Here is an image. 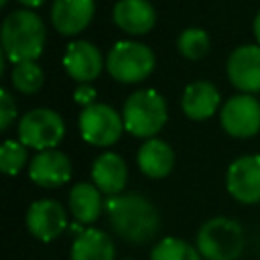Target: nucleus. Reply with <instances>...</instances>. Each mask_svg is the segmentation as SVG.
<instances>
[{
	"instance_id": "nucleus-21",
	"label": "nucleus",
	"mask_w": 260,
	"mask_h": 260,
	"mask_svg": "<svg viewBox=\"0 0 260 260\" xmlns=\"http://www.w3.org/2000/svg\"><path fill=\"white\" fill-rule=\"evenodd\" d=\"M10 81L14 89L20 93H37L43 87L45 75H43V69L35 61H22V63L12 65Z\"/></svg>"
},
{
	"instance_id": "nucleus-9",
	"label": "nucleus",
	"mask_w": 260,
	"mask_h": 260,
	"mask_svg": "<svg viewBox=\"0 0 260 260\" xmlns=\"http://www.w3.org/2000/svg\"><path fill=\"white\" fill-rule=\"evenodd\" d=\"M228 191L240 203H258L260 201V156L244 154L236 158L225 175Z\"/></svg>"
},
{
	"instance_id": "nucleus-27",
	"label": "nucleus",
	"mask_w": 260,
	"mask_h": 260,
	"mask_svg": "<svg viewBox=\"0 0 260 260\" xmlns=\"http://www.w3.org/2000/svg\"><path fill=\"white\" fill-rule=\"evenodd\" d=\"M22 6H26V8H39V6H43L45 4V0H18Z\"/></svg>"
},
{
	"instance_id": "nucleus-23",
	"label": "nucleus",
	"mask_w": 260,
	"mask_h": 260,
	"mask_svg": "<svg viewBox=\"0 0 260 260\" xmlns=\"http://www.w3.org/2000/svg\"><path fill=\"white\" fill-rule=\"evenodd\" d=\"M209 35L203 28H185L177 39V49L185 59L197 61L207 55L209 51Z\"/></svg>"
},
{
	"instance_id": "nucleus-4",
	"label": "nucleus",
	"mask_w": 260,
	"mask_h": 260,
	"mask_svg": "<svg viewBox=\"0 0 260 260\" xmlns=\"http://www.w3.org/2000/svg\"><path fill=\"white\" fill-rule=\"evenodd\" d=\"M244 244L242 225L230 217H211L197 232V250L205 260H238Z\"/></svg>"
},
{
	"instance_id": "nucleus-25",
	"label": "nucleus",
	"mask_w": 260,
	"mask_h": 260,
	"mask_svg": "<svg viewBox=\"0 0 260 260\" xmlns=\"http://www.w3.org/2000/svg\"><path fill=\"white\" fill-rule=\"evenodd\" d=\"M14 118H16V102L8 89H2L0 91V128L8 130Z\"/></svg>"
},
{
	"instance_id": "nucleus-29",
	"label": "nucleus",
	"mask_w": 260,
	"mask_h": 260,
	"mask_svg": "<svg viewBox=\"0 0 260 260\" xmlns=\"http://www.w3.org/2000/svg\"><path fill=\"white\" fill-rule=\"evenodd\" d=\"M0 2H2V4H6V2H8V0H0Z\"/></svg>"
},
{
	"instance_id": "nucleus-24",
	"label": "nucleus",
	"mask_w": 260,
	"mask_h": 260,
	"mask_svg": "<svg viewBox=\"0 0 260 260\" xmlns=\"http://www.w3.org/2000/svg\"><path fill=\"white\" fill-rule=\"evenodd\" d=\"M28 158V150L20 140H4L0 146V169L6 175H16Z\"/></svg>"
},
{
	"instance_id": "nucleus-13",
	"label": "nucleus",
	"mask_w": 260,
	"mask_h": 260,
	"mask_svg": "<svg viewBox=\"0 0 260 260\" xmlns=\"http://www.w3.org/2000/svg\"><path fill=\"white\" fill-rule=\"evenodd\" d=\"M63 67L75 81L89 83L102 73V53L89 41H71L63 55Z\"/></svg>"
},
{
	"instance_id": "nucleus-5",
	"label": "nucleus",
	"mask_w": 260,
	"mask_h": 260,
	"mask_svg": "<svg viewBox=\"0 0 260 260\" xmlns=\"http://www.w3.org/2000/svg\"><path fill=\"white\" fill-rule=\"evenodd\" d=\"M108 73L120 83H138L154 69V53L138 41L116 43L106 57Z\"/></svg>"
},
{
	"instance_id": "nucleus-8",
	"label": "nucleus",
	"mask_w": 260,
	"mask_h": 260,
	"mask_svg": "<svg viewBox=\"0 0 260 260\" xmlns=\"http://www.w3.org/2000/svg\"><path fill=\"white\" fill-rule=\"evenodd\" d=\"M223 130L236 138H250L260 130V102L250 93L230 98L219 112Z\"/></svg>"
},
{
	"instance_id": "nucleus-28",
	"label": "nucleus",
	"mask_w": 260,
	"mask_h": 260,
	"mask_svg": "<svg viewBox=\"0 0 260 260\" xmlns=\"http://www.w3.org/2000/svg\"><path fill=\"white\" fill-rule=\"evenodd\" d=\"M254 37H256V41L260 45V10H258V14L254 18Z\"/></svg>"
},
{
	"instance_id": "nucleus-1",
	"label": "nucleus",
	"mask_w": 260,
	"mask_h": 260,
	"mask_svg": "<svg viewBox=\"0 0 260 260\" xmlns=\"http://www.w3.org/2000/svg\"><path fill=\"white\" fill-rule=\"evenodd\" d=\"M108 219L114 232L134 244H142L154 238L160 225L156 207L140 193L112 195L106 201Z\"/></svg>"
},
{
	"instance_id": "nucleus-2",
	"label": "nucleus",
	"mask_w": 260,
	"mask_h": 260,
	"mask_svg": "<svg viewBox=\"0 0 260 260\" xmlns=\"http://www.w3.org/2000/svg\"><path fill=\"white\" fill-rule=\"evenodd\" d=\"M45 22L30 8L12 10L2 22V51L12 63L37 61L45 49Z\"/></svg>"
},
{
	"instance_id": "nucleus-12",
	"label": "nucleus",
	"mask_w": 260,
	"mask_h": 260,
	"mask_svg": "<svg viewBox=\"0 0 260 260\" xmlns=\"http://www.w3.org/2000/svg\"><path fill=\"white\" fill-rule=\"evenodd\" d=\"M28 177L45 189L61 187L71 179V160L61 150H41L28 165Z\"/></svg>"
},
{
	"instance_id": "nucleus-3",
	"label": "nucleus",
	"mask_w": 260,
	"mask_h": 260,
	"mask_svg": "<svg viewBox=\"0 0 260 260\" xmlns=\"http://www.w3.org/2000/svg\"><path fill=\"white\" fill-rule=\"evenodd\" d=\"M124 128L138 138H152L167 122V104L156 89H138L128 95L122 110Z\"/></svg>"
},
{
	"instance_id": "nucleus-14",
	"label": "nucleus",
	"mask_w": 260,
	"mask_h": 260,
	"mask_svg": "<svg viewBox=\"0 0 260 260\" xmlns=\"http://www.w3.org/2000/svg\"><path fill=\"white\" fill-rule=\"evenodd\" d=\"M95 12V0H53L51 24L65 37L79 35L87 28Z\"/></svg>"
},
{
	"instance_id": "nucleus-11",
	"label": "nucleus",
	"mask_w": 260,
	"mask_h": 260,
	"mask_svg": "<svg viewBox=\"0 0 260 260\" xmlns=\"http://www.w3.org/2000/svg\"><path fill=\"white\" fill-rule=\"evenodd\" d=\"M228 77L244 93L260 91V45H242L228 57Z\"/></svg>"
},
{
	"instance_id": "nucleus-19",
	"label": "nucleus",
	"mask_w": 260,
	"mask_h": 260,
	"mask_svg": "<svg viewBox=\"0 0 260 260\" xmlns=\"http://www.w3.org/2000/svg\"><path fill=\"white\" fill-rule=\"evenodd\" d=\"M116 248L112 238L95 228L83 230L73 246H71V260H114Z\"/></svg>"
},
{
	"instance_id": "nucleus-17",
	"label": "nucleus",
	"mask_w": 260,
	"mask_h": 260,
	"mask_svg": "<svg viewBox=\"0 0 260 260\" xmlns=\"http://www.w3.org/2000/svg\"><path fill=\"white\" fill-rule=\"evenodd\" d=\"M219 106V91L209 81H193L185 87L181 98V108L191 120H207L215 114Z\"/></svg>"
},
{
	"instance_id": "nucleus-10",
	"label": "nucleus",
	"mask_w": 260,
	"mask_h": 260,
	"mask_svg": "<svg viewBox=\"0 0 260 260\" xmlns=\"http://www.w3.org/2000/svg\"><path fill=\"white\" fill-rule=\"evenodd\" d=\"M26 228L41 242H51L59 238L67 228L63 205L55 199L32 201L26 211Z\"/></svg>"
},
{
	"instance_id": "nucleus-22",
	"label": "nucleus",
	"mask_w": 260,
	"mask_h": 260,
	"mask_svg": "<svg viewBox=\"0 0 260 260\" xmlns=\"http://www.w3.org/2000/svg\"><path fill=\"white\" fill-rule=\"evenodd\" d=\"M150 260H201V254L185 240L165 238L152 248Z\"/></svg>"
},
{
	"instance_id": "nucleus-6",
	"label": "nucleus",
	"mask_w": 260,
	"mask_h": 260,
	"mask_svg": "<svg viewBox=\"0 0 260 260\" xmlns=\"http://www.w3.org/2000/svg\"><path fill=\"white\" fill-rule=\"evenodd\" d=\"M65 136L63 118L49 108H37L26 112L18 122V140L26 148L49 150L55 148Z\"/></svg>"
},
{
	"instance_id": "nucleus-16",
	"label": "nucleus",
	"mask_w": 260,
	"mask_h": 260,
	"mask_svg": "<svg viewBox=\"0 0 260 260\" xmlns=\"http://www.w3.org/2000/svg\"><path fill=\"white\" fill-rule=\"evenodd\" d=\"M93 185L106 195H120L128 181V167L116 152H104L93 160L91 167Z\"/></svg>"
},
{
	"instance_id": "nucleus-18",
	"label": "nucleus",
	"mask_w": 260,
	"mask_h": 260,
	"mask_svg": "<svg viewBox=\"0 0 260 260\" xmlns=\"http://www.w3.org/2000/svg\"><path fill=\"white\" fill-rule=\"evenodd\" d=\"M138 167L150 179H162L173 171L175 152L160 138H146V142L138 148Z\"/></svg>"
},
{
	"instance_id": "nucleus-15",
	"label": "nucleus",
	"mask_w": 260,
	"mask_h": 260,
	"mask_svg": "<svg viewBox=\"0 0 260 260\" xmlns=\"http://www.w3.org/2000/svg\"><path fill=\"white\" fill-rule=\"evenodd\" d=\"M112 18L128 35H146L156 22V12L148 0H118Z\"/></svg>"
},
{
	"instance_id": "nucleus-20",
	"label": "nucleus",
	"mask_w": 260,
	"mask_h": 260,
	"mask_svg": "<svg viewBox=\"0 0 260 260\" xmlns=\"http://www.w3.org/2000/svg\"><path fill=\"white\" fill-rule=\"evenodd\" d=\"M100 189L91 183H77L69 191V209L79 223H93L102 213Z\"/></svg>"
},
{
	"instance_id": "nucleus-7",
	"label": "nucleus",
	"mask_w": 260,
	"mask_h": 260,
	"mask_svg": "<svg viewBox=\"0 0 260 260\" xmlns=\"http://www.w3.org/2000/svg\"><path fill=\"white\" fill-rule=\"evenodd\" d=\"M124 128L122 116L108 104H91L79 114V132L87 144L110 146L114 144Z\"/></svg>"
},
{
	"instance_id": "nucleus-26",
	"label": "nucleus",
	"mask_w": 260,
	"mask_h": 260,
	"mask_svg": "<svg viewBox=\"0 0 260 260\" xmlns=\"http://www.w3.org/2000/svg\"><path fill=\"white\" fill-rule=\"evenodd\" d=\"M73 100H75V104H79V106H83V108L95 104V89H93V85H89V83H79V85L75 87V91H73Z\"/></svg>"
}]
</instances>
